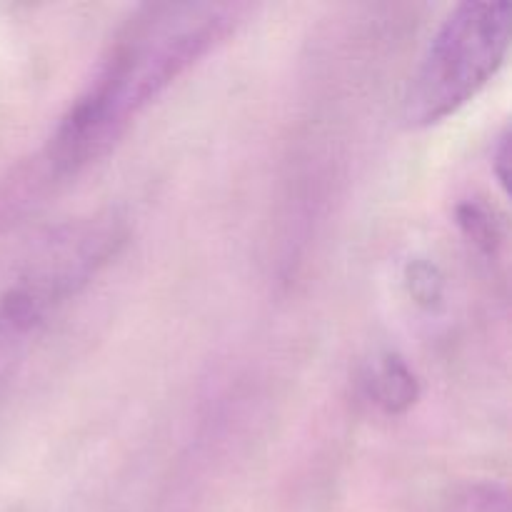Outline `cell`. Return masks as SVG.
<instances>
[{
    "mask_svg": "<svg viewBox=\"0 0 512 512\" xmlns=\"http://www.w3.org/2000/svg\"><path fill=\"white\" fill-rule=\"evenodd\" d=\"M453 512H508V490L495 483L468 485L453 500Z\"/></svg>",
    "mask_w": 512,
    "mask_h": 512,
    "instance_id": "5",
    "label": "cell"
},
{
    "mask_svg": "<svg viewBox=\"0 0 512 512\" xmlns=\"http://www.w3.org/2000/svg\"><path fill=\"white\" fill-rule=\"evenodd\" d=\"M405 283L420 305H433L443 298V275L428 260H413L405 270Z\"/></svg>",
    "mask_w": 512,
    "mask_h": 512,
    "instance_id": "6",
    "label": "cell"
},
{
    "mask_svg": "<svg viewBox=\"0 0 512 512\" xmlns=\"http://www.w3.org/2000/svg\"><path fill=\"white\" fill-rule=\"evenodd\" d=\"M420 385L413 370L408 368L398 355H385L373 370L370 378V398L385 410V413H405L418 400Z\"/></svg>",
    "mask_w": 512,
    "mask_h": 512,
    "instance_id": "3",
    "label": "cell"
},
{
    "mask_svg": "<svg viewBox=\"0 0 512 512\" xmlns=\"http://www.w3.org/2000/svg\"><path fill=\"white\" fill-rule=\"evenodd\" d=\"M493 173L498 175L500 185L508 190V178H510V133L508 128L500 133L498 143L493 148Z\"/></svg>",
    "mask_w": 512,
    "mask_h": 512,
    "instance_id": "7",
    "label": "cell"
},
{
    "mask_svg": "<svg viewBox=\"0 0 512 512\" xmlns=\"http://www.w3.org/2000/svg\"><path fill=\"white\" fill-rule=\"evenodd\" d=\"M243 5L155 3L130 15L83 93L70 103L48 145L60 173L103 158L165 88L238 25Z\"/></svg>",
    "mask_w": 512,
    "mask_h": 512,
    "instance_id": "1",
    "label": "cell"
},
{
    "mask_svg": "<svg viewBox=\"0 0 512 512\" xmlns=\"http://www.w3.org/2000/svg\"><path fill=\"white\" fill-rule=\"evenodd\" d=\"M458 225L468 235L470 243L478 245L485 253H495L500 243V225L495 213L480 200H468L458 208Z\"/></svg>",
    "mask_w": 512,
    "mask_h": 512,
    "instance_id": "4",
    "label": "cell"
},
{
    "mask_svg": "<svg viewBox=\"0 0 512 512\" xmlns=\"http://www.w3.org/2000/svg\"><path fill=\"white\" fill-rule=\"evenodd\" d=\"M512 38V5L460 3L445 15L410 78L403 118L428 128L458 113L503 68Z\"/></svg>",
    "mask_w": 512,
    "mask_h": 512,
    "instance_id": "2",
    "label": "cell"
}]
</instances>
